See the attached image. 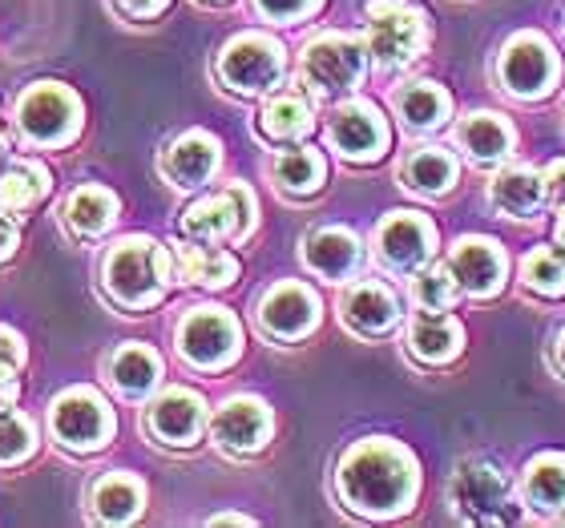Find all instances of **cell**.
<instances>
[{
	"label": "cell",
	"instance_id": "6da1fadb",
	"mask_svg": "<svg viewBox=\"0 0 565 528\" xmlns=\"http://www.w3.org/2000/svg\"><path fill=\"white\" fill-rule=\"evenodd\" d=\"M335 488H340L343 505L360 517H401L420 493V464L404 444L388 435H372L343 452Z\"/></svg>",
	"mask_w": 565,
	"mask_h": 528
},
{
	"label": "cell",
	"instance_id": "52a82bcc",
	"mask_svg": "<svg viewBox=\"0 0 565 528\" xmlns=\"http://www.w3.org/2000/svg\"><path fill=\"white\" fill-rule=\"evenodd\" d=\"M238 347H243V335H238V323L226 306H194L178 323V352L194 367L218 371L235 359Z\"/></svg>",
	"mask_w": 565,
	"mask_h": 528
},
{
	"label": "cell",
	"instance_id": "4dcf8cb0",
	"mask_svg": "<svg viewBox=\"0 0 565 528\" xmlns=\"http://www.w3.org/2000/svg\"><path fill=\"white\" fill-rule=\"evenodd\" d=\"M271 177L287 194H316V190L323 186V177H328V162H323V153L311 150V146L282 150L271 162Z\"/></svg>",
	"mask_w": 565,
	"mask_h": 528
},
{
	"label": "cell",
	"instance_id": "4fadbf2b",
	"mask_svg": "<svg viewBox=\"0 0 565 528\" xmlns=\"http://www.w3.org/2000/svg\"><path fill=\"white\" fill-rule=\"evenodd\" d=\"M328 141L348 162H376L388 150V121L372 101H343L328 121Z\"/></svg>",
	"mask_w": 565,
	"mask_h": 528
},
{
	"label": "cell",
	"instance_id": "f35d334b",
	"mask_svg": "<svg viewBox=\"0 0 565 528\" xmlns=\"http://www.w3.org/2000/svg\"><path fill=\"white\" fill-rule=\"evenodd\" d=\"M542 174H545V190H550V202H554V206H562V202H565V158L550 162Z\"/></svg>",
	"mask_w": 565,
	"mask_h": 528
},
{
	"label": "cell",
	"instance_id": "3957f363",
	"mask_svg": "<svg viewBox=\"0 0 565 528\" xmlns=\"http://www.w3.org/2000/svg\"><path fill=\"white\" fill-rule=\"evenodd\" d=\"M367 57L380 69H404L428 45V17L413 0H372L364 9Z\"/></svg>",
	"mask_w": 565,
	"mask_h": 528
},
{
	"label": "cell",
	"instance_id": "e575fe53",
	"mask_svg": "<svg viewBox=\"0 0 565 528\" xmlns=\"http://www.w3.org/2000/svg\"><path fill=\"white\" fill-rule=\"evenodd\" d=\"M460 294V282L452 274V267H420L413 279V303L420 311H448V306L457 303Z\"/></svg>",
	"mask_w": 565,
	"mask_h": 528
},
{
	"label": "cell",
	"instance_id": "d4e9b609",
	"mask_svg": "<svg viewBox=\"0 0 565 528\" xmlns=\"http://www.w3.org/2000/svg\"><path fill=\"white\" fill-rule=\"evenodd\" d=\"M303 262L316 270L319 279H348L360 262V238L348 226H323L303 243Z\"/></svg>",
	"mask_w": 565,
	"mask_h": 528
},
{
	"label": "cell",
	"instance_id": "8992f818",
	"mask_svg": "<svg viewBox=\"0 0 565 528\" xmlns=\"http://www.w3.org/2000/svg\"><path fill=\"white\" fill-rule=\"evenodd\" d=\"M557 73H562L557 53L542 33H518L501 49V61H497V77L505 85V94L518 101L545 97L557 85Z\"/></svg>",
	"mask_w": 565,
	"mask_h": 528
},
{
	"label": "cell",
	"instance_id": "7a4b0ae2",
	"mask_svg": "<svg viewBox=\"0 0 565 528\" xmlns=\"http://www.w3.org/2000/svg\"><path fill=\"white\" fill-rule=\"evenodd\" d=\"M174 282V255L153 238H121L106 255V287L121 306H153Z\"/></svg>",
	"mask_w": 565,
	"mask_h": 528
},
{
	"label": "cell",
	"instance_id": "ba28073f",
	"mask_svg": "<svg viewBox=\"0 0 565 528\" xmlns=\"http://www.w3.org/2000/svg\"><path fill=\"white\" fill-rule=\"evenodd\" d=\"M218 77L235 94H267L282 77V45L267 33H243L218 53Z\"/></svg>",
	"mask_w": 565,
	"mask_h": 528
},
{
	"label": "cell",
	"instance_id": "60d3db41",
	"mask_svg": "<svg viewBox=\"0 0 565 528\" xmlns=\"http://www.w3.org/2000/svg\"><path fill=\"white\" fill-rule=\"evenodd\" d=\"M12 247H17V230H12V226L0 218V259H9Z\"/></svg>",
	"mask_w": 565,
	"mask_h": 528
},
{
	"label": "cell",
	"instance_id": "bcb514c9",
	"mask_svg": "<svg viewBox=\"0 0 565 528\" xmlns=\"http://www.w3.org/2000/svg\"><path fill=\"white\" fill-rule=\"evenodd\" d=\"M0 153H4V133H0Z\"/></svg>",
	"mask_w": 565,
	"mask_h": 528
},
{
	"label": "cell",
	"instance_id": "83f0119b",
	"mask_svg": "<svg viewBox=\"0 0 565 528\" xmlns=\"http://www.w3.org/2000/svg\"><path fill=\"white\" fill-rule=\"evenodd\" d=\"M404 186L420 194V198H440L457 186V158L448 150H436V146H420V150L404 162L401 170Z\"/></svg>",
	"mask_w": 565,
	"mask_h": 528
},
{
	"label": "cell",
	"instance_id": "484cf974",
	"mask_svg": "<svg viewBox=\"0 0 565 528\" xmlns=\"http://www.w3.org/2000/svg\"><path fill=\"white\" fill-rule=\"evenodd\" d=\"M521 496L537 513H562L565 508V452H542L521 472Z\"/></svg>",
	"mask_w": 565,
	"mask_h": 528
},
{
	"label": "cell",
	"instance_id": "1f68e13d",
	"mask_svg": "<svg viewBox=\"0 0 565 528\" xmlns=\"http://www.w3.org/2000/svg\"><path fill=\"white\" fill-rule=\"evenodd\" d=\"M49 170L41 162H17L0 174V214H21L49 194Z\"/></svg>",
	"mask_w": 565,
	"mask_h": 528
},
{
	"label": "cell",
	"instance_id": "d6a6232c",
	"mask_svg": "<svg viewBox=\"0 0 565 528\" xmlns=\"http://www.w3.org/2000/svg\"><path fill=\"white\" fill-rule=\"evenodd\" d=\"M259 126H263V133H267V138L295 141V138H303V133H311L316 118H311V106H307L299 94H279V97H271V101L263 106Z\"/></svg>",
	"mask_w": 565,
	"mask_h": 528
},
{
	"label": "cell",
	"instance_id": "d6986e66",
	"mask_svg": "<svg viewBox=\"0 0 565 528\" xmlns=\"http://www.w3.org/2000/svg\"><path fill=\"white\" fill-rule=\"evenodd\" d=\"M218 158H223V146L218 138L206 130H190L178 141H170L162 153V174L174 182L178 190H194L202 186L206 177L218 170Z\"/></svg>",
	"mask_w": 565,
	"mask_h": 528
},
{
	"label": "cell",
	"instance_id": "7bdbcfd3",
	"mask_svg": "<svg viewBox=\"0 0 565 528\" xmlns=\"http://www.w3.org/2000/svg\"><path fill=\"white\" fill-rule=\"evenodd\" d=\"M554 364H557V371L565 376V331H557V340H554Z\"/></svg>",
	"mask_w": 565,
	"mask_h": 528
},
{
	"label": "cell",
	"instance_id": "7c38bea8",
	"mask_svg": "<svg viewBox=\"0 0 565 528\" xmlns=\"http://www.w3.org/2000/svg\"><path fill=\"white\" fill-rule=\"evenodd\" d=\"M433 250H436V230L424 214L392 211L376 226V255L396 274H416L420 267H428Z\"/></svg>",
	"mask_w": 565,
	"mask_h": 528
},
{
	"label": "cell",
	"instance_id": "e0dca14e",
	"mask_svg": "<svg viewBox=\"0 0 565 528\" xmlns=\"http://www.w3.org/2000/svg\"><path fill=\"white\" fill-rule=\"evenodd\" d=\"M211 428L226 452H259L271 435V408L255 396H235L214 411Z\"/></svg>",
	"mask_w": 565,
	"mask_h": 528
},
{
	"label": "cell",
	"instance_id": "2e32d148",
	"mask_svg": "<svg viewBox=\"0 0 565 528\" xmlns=\"http://www.w3.org/2000/svg\"><path fill=\"white\" fill-rule=\"evenodd\" d=\"M340 319L343 327L355 331V335H384L401 323V299L376 279H364V282H352L340 299Z\"/></svg>",
	"mask_w": 565,
	"mask_h": 528
},
{
	"label": "cell",
	"instance_id": "ab89813d",
	"mask_svg": "<svg viewBox=\"0 0 565 528\" xmlns=\"http://www.w3.org/2000/svg\"><path fill=\"white\" fill-rule=\"evenodd\" d=\"M118 4L130 12V17H158V12H162L170 0H118Z\"/></svg>",
	"mask_w": 565,
	"mask_h": 528
},
{
	"label": "cell",
	"instance_id": "603a6c76",
	"mask_svg": "<svg viewBox=\"0 0 565 528\" xmlns=\"http://www.w3.org/2000/svg\"><path fill=\"white\" fill-rule=\"evenodd\" d=\"M452 138H457V146L469 153L472 162H481V165L505 162L509 153H513V146H518V130H513L501 114H489V109L460 118Z\"/></svg>",
	"mask_w": 565,
	"mask_h": 528
},
{
	"label": "cell",
	"instance_id": "cb8c5ba5",
	"mask_svg": "<svg viewBox=\"0 0 565 528\" xmlns=\"http://www.w3.org/2000/svg\"><path fill=\"white\" fill-rule=\"evenodd\" d=\"M392 109L413 133H433L452 118V94L436 82H413L392 94Z\"/></svg>",
	"mask_w": 565,
	"mask_h": 528
},
{
	"label": "cell",
	"instance_id": "b9f144b4",
	"mask_svg": "<svg viewBox=\"0 0 565 528\" xmlns=\"http://www.w3.org/2000/svg\"><path fill=\"white\" fill-rule=\"evenodd\" d=\"M12 399H17V384H12V376H0V411H9Z\"/></svg>",
	"mask_w": 565,
	"mask_h": 528
},
{
	"label": "cell",
	"instance_id": "8d00e7d4",
	"mask_svg": "<svg viewBox=\"0 0 565 528\" xmlns=\"http://www.w3.org/2000/svg\"><path fill=\"white\" fill-rule=\"evenodd\" d=\"M255 9L263 12V17H271V21H299V17H307V12L319 9V0H255Z\"/></svg>",
	"mask_w": 565,
	"mask_h": 528
},
{
	"label": "cell",
	"instance_id": "5b68a950",
	"mask_svg": "<svg viewBox=\"0 0 565 528\" xmlns=\"http://www.w3.org/2000/svg\"><path fill=\"white\" fill-rule=\"evenodd\" d=\"M448 505L465 525H501L509 520V481L489 460H460L448 481Z\"/></svg>",
	"mask_w": 565,
	"mask_h": 528
},
{
	"label": "cell",
	"instance_id": "d590c367",
	"mask_svg": "<svg viewBox=\"0 0 565 528\" xmlns=\"http://www.w3.org/2000/svg\"><path fill=\"white\" fill-rule=\"evenodd\" d=\"M33 452V423L17 411H0V464H17Z\"/></svg>",
	"mask_w": 565,
	"mask_h": 528
},
{
	"label": "cell",
	"instance_id": "ffe728a7",
	"mask_svg": "<svg viewBox=\"0 0 565 528\" xmlns=\"http://www.w3.org/2000/svg\"><path fill=\"white\" fill-rule=\"evenodd\" d=\"M489 202H493L501 214H509V218H537L542 206L550 202L545 174L542 170H533V165H509V170H497L493 182H489Z\"/></svg>",
	"mask_w": 565,
	"mask_h": 528
},
{
	"label": "cell",
	"instance_id": "9a60e30c",
	"mask_svg": "<svg viewBox=\"0 0 565 528\" xmlns=\"http://www.w3.org/2000/svg\"><path fill=\"white\" fill-rule=\"evenodd\" d=\"M259 323L275 340H303L319 323V299L307 282H279L263 294Z\"/></svg>",
	"mask_w": 565,
	"mask_h": 528
},
{
	"label": "cell",
	"instance_id": "74e56055",
	"mask_svg": "<svg viewBox=\"0 0 565 528\" xmlns=\"http://www.w3.org/2000/svg\"><path fill=\"white\" fill-rule=\"evenodd\" d=\"M24 364V340L12 327H0V371H17Z\"/></svg>",
	"mask_w": 565,
	"mask_h": 528
},
{
	"label": "cell",
	"instance_id": "30bf717a",
	"mask_svg": "<svg viewBox=\"0 0 565 528\" xmlns=\"http://www.w3.org/2000/svg\"><path fill=\"white\" fill-rule=\"evenodd\" d=\"M17 121L33 141L57 146V141H70L73 133L82 130V101L61 82L29 85L21 106H17Z\"/></svg>",
	"mask_w": 565,
	"mask_h": 528
},
{
	"label": "cell",
	"instance_id": "5bb4252c",
	"mask_svg": "<svg viewBox=\"0 0 565 528\" xmlns=\"http://www.w3.org/2000/svg\"><path fill=\"white\" fill-rule=\"evenodd\" d=\"M448 267L457 274L460 294H469V299H493L505 287V250L484 235L457 238V247L448 255Z\"/></svg>",
	"mask_w": 565,
	"mask_h": 528
},
{
	"label": "cell",
	"instance_id": "9c48e42d",
	"mask_svg": "<svg viewBox=\"0 0 565 528\" xmlns=\"http://www.w3.org/2000/svg\"><path fill=\"white\" fill-rule=\"evenodd\" d=\"M49 428L73 452H94V448L109 444V435H114V411L94 388H70L53 399Z\"/></svg>",
	"mask_w": 565,
	"mask_h": 528
},
{
	"label": "cell",
	"instance_id": "f1b7e54d",
	"mask_svg": "<svg viewBox=\"0 0 565 528\" xmlns=\"http://www.w3.org/2000/svg\"><path fill=\"white\" fill-rule=\"evenodd\" d=\"M158 376H162V359H158V352L146 347V343H126V347L109 359V379L118 384L121 396H146V391L158 384Z\"/></svg>",
	"mask_w": 565,
	"mask_h": 528
},
{
	"label": "cell",
	"instance_id": "836d02e7",
	"mask_svg": "<svg viewBox=\"0 0 565 528\" xmlns=\"http://www.w3.org/2000/svg\"><path fill=\"white\" fill-rule=\"evenodd\" d=\"M521 282L545 299H562L565 294V250L537 247L521 259Z\"/></svg>",
	"mask_w": 565,
	"mask_h": 528
},
{
	"label": "cell",
	"instance_id": "f6af8a7d",
	"mask_svg": "<svg viewBox=\"0 0 565 528\" xmlns=\"http://www.w3.org/2000/svg\"><path fill=\"white\" fill-rule=\"evenodd\" d=\"M557 247L565 250V202H562V214H557Z\"/></svg>",
	"mask_w": 565,
	"mask_h": 528
},
{
	"label": "cell",
	"instance_id": "8fae6325",
	"mask_svg": "<svg viewBox=\"0 0 565 528\" xmlns=\"http://www.w3.org/2000/svg\"><path fill=\"white\" fill-rule=\"evenodd\" d=\"M255 226V198L247 186H226L223 194H206V198L190 202L182 214V230L186 238L199 243H226V238H243Z\"/></svg>",
	"mask_w": 565,
	"mask_h": 528
},
{
	"label": "cell",
	"instance_id": "277c9868",
	"mask_svg": "<svg viewBox=\"0 0 565 528\" xmlns=\"http://www.w3.org/2000/svg\"><path fill=\"white\" fill-rule=\"evenodd\" d=\"M299 73L316 97L352 94L367 73V45L348 33H319L303 45Z\"/></svg>",
	"mask_w": 565,
	"mask_h": 528
},
{
	"label": "cell",
	"instance_id": "44dd1931",
	"mask_svg": "<svg viewBox=\"0 0 565 528\" xmlns=\"http://www.w3.org/2000/svg\"><path fill=\"white\" fill-rule=\"evenodd\" d=\"M465 347V327L460 319L445 315V311H420L408 323V352L428 367L452 364Z\"/></svg>",
	"mask_w": 565,
	"mask_h": 528
},
{
	"label": "cell",
	"instance_id": "7402d4cb",
	"mask_svg": "<svg viewBox=\"0 0 565 528\" xmlns=\"http://www.w3.org/2000/svg\"><path fill=\"white\" fill-rule=\"evenodd\" d=\"M174 255V279L178 282H194V287H231L238 274V262L235 255H226L218 243H199V238H190V243H174L170 247Z\"/></svg>",
	"mask_w": 565,
	"mask_h": 528
},
{
	"label": "cell",
	"instance_id": "ac0fdd59",
	"mask_svg": "<svg viewBox=\"0 0 565 528\" xmlns=\"http://www.w3.org/2000/svg\"><path fill=\"white\" fill-rule=\"evenodd\" d=\"M206 428V403L199 391L190 388H170L150 403V432L162 444L190 448Z\"/></svg>",
	"mask_w": 565,
	"mask_h": 528
},
{
	"label": "cell",
	"instance_id": "ee69618b",
	"mask_svg": "<svg viewBox=\"0 0 565 528\" xmlns=\"http://www.w3.org/2000/svg\"><path fill=\"white\" fill-rule=\"evenodd\" d=\"M211 525H255L250 517H238V513H223V517H214Z\"/></svg>",
	"mask_w": 565,
	"mask_h": 528
},
{
	"label": "cell",
	"instance_id": "f546056e",
	"mask_svg": "<svg viewBox=\"0 0 565 528\" xmlns=\"http://www.w3.org/2000/svg\"><path fill=\"white\" fill-rule=\"evenodd\" d=\"M65 218L85 238L106 235L109 226H114V218H118V198L106 186H82L73 190L70 202H65Z\"/></svg>",
	"mask_w": 565,
	"mask_h": 528
},
{
	"label": "cell",
	"instance_id": "4316f807",
	"mask_svg": "<svg viewBox=\"0 0 565 528\" xmlns=\"http://www.w3.org/2000/svg\"><path fill=\"white\" fill-rule=\"evenodd\" d=\"M146 508V488L130 472H109L94 484V513L106 525H130Z\"/></svg>",
	"mask_w": 565,
	"mask_h": 528
}]
</instances>
